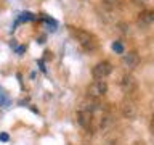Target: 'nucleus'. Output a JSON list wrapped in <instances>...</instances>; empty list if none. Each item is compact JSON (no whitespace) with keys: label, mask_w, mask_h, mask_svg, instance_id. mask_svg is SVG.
<instances>
[{"label":"nucleus","mask_w":154,"mask_h":145,"mask_svg":"<svg viewBox=\"0 0 154 145\" xmlns=\"http://www.w3.org/2000/svg\"><path fill=\"white\" fill-rule=\"evenodd\" d=\"M72 34H74L75 40L80 44V47L84 48L87 52H93L96 47H98V44H96V39L91 36L90 32L84 31V29H72Z\"/></svg>","instance_id":"1"},{"label":"nucleus","mask_w":154,"mask_h":145,"mask_svg":"<svg viewBox=\"0 0 154 145\" xmlns=\"http://www.w3.org/2000/svg\"><path fill=\"white\" fill-rule=\"evenodd\" d=\"M111 72H112V65H111L109 61L96 63V65L93 66V69H91V74H93V77L96 81H104Z\"/></svg>","instance_id":"2"},{"label":"nucleus","mask_w":154,"mask_h":145,"mask_svg":"<svg viewBox=\"0 0 154 145\" xmlns=\"http://www.w3.org/2000/svg\"><path fill=\"white\" fill-rule=\"evenodd\" d=\"M106 92H108V84H106V81H95L91 82L88 85V89H87V94H88L90 98H100V97H103Z\"/></svg>","instance_id":"3"},{"label":"nucleus","mask_w":154,"mask_h":145,"mask_svg":"<svg viewBox=\"0 0 154 145\" xmlns=\"http://www.w3.org/2000/svg\"><path fill=\"white\" fill-rule=\"evenodd\" d=\"M120 111H122L124 118L133 119L135 116H137V113H138V106H137V103H135L133 100L127 98V100L122 102V105H120Z\"/></svg>","instance_id":"4"},{"label":"nucleus","mask_w":154,"mask_h":145,"mask_svg":"<svg viewBox=\"0 0 154 145\" xmlns=\"http://www.w3.org/2000/svg\"><path fill=\"white\" fill-rule=\"evenodd\" d=\"M137 24L140 27H148L154 24V10H144L138 14V19H137Z\"/></svg>","instance_id":"5"},{"label":"nucleus","mask_w":154,"mask_h":145,"mask_svg":"<svg viewBox=\"0 0 154 145\" xmlns=\"http://www.w3.org/2000/svg\"><path fill=\"white\" fill-rule=\"evenodd\" d=\"M120 89L124 90V94H132V92L137 89V81L132 74H124L122 81H120Z\"/></svg>","instance_id":"6"},{"label":"nucleus","mask_w":154,"mask_h":145,"mask_svg":"<svg viewBox=\"0 0 154 145\" xmlns=\"http://www.w3.org/2000/svg\"><path fill=\"white\" fill-rule=\"evenodd\" d=\"M77 121H79V124H80L84 129L91 130V121H93V113H90V111H84V110H79V113H77Z\"/></svg>","instance_id":"7"},{"label":"nucleus","mask_w":154,"mask_h":145,"mask_svg":"<svg viewBox=\"0 0 154 145\" xmlns=\"http://www.w3.org/2000/svg\"><path fill=\"white\" fill-rule=\"evenodd\" d=\"M122 63H124L125 68H128V69H133V68H137L138 63H140L138 53H137V52H128V53H125V55L122 56Z\"/></svg>","instance_id":"8"},{"label":"nucleus","mask_w":154,"mask_h":145,"mask_svg":"<svg viewBox=\"0 0 154 145\" xmlns=\"http://www.w3.org/2000/svg\"><path fill=\"white\" fill-rule=\"evenodd\" d=\"M101 2L108 8H116V7H122L125 0H101Z\"/></svg>","instance_id":"9"},{"label":"nucleus","mask_w":154,"mask_h":145,"mask_svg":"<svg viewBox=\"0 0 154 145\" xmlns=\"http://www.w3.org/2000/svg\"><path fill=\"white\" fill-rule=\"evenodd\" d=\"M111 124H112V118H111V114H103V116H101V121H100V127L101 129H106Z\"/></svg>","instance_id":"10"},{"label":"nucleus","mask_w":154,"mask_h":145,"mask_svg":"<svg viewBox=\"0 0 154 145\" xmlns=\"http://www.w3.org/2000/svg\"><path fill=\"white\" fill-rule=\"evenodd\" d=\"M132 3H135L137 7H148L152 3V0H132Z\"/></svg>","instance_id":"11"},{"label":"nucleus","mask_w":154,"mask_h":145,"mask_svg":"<svg viewBox=\"0 0 154 145\" xmlns=\"http://www.w3.org/2000/svg\"><path fill=\"white\" fill-rule=\"evenodd\" d=\"M112 50H114V52H117V53H122V52H124L122 44H120V42H114V44H112Z\"/></svg>","instance_id":"12"},{"label":"nucleus","mask_w":154,"mask_h":145,"mask_svg":"<svg viewBox=\"0 0 154 145\" xmlns=\"http://www.w3.org/2000/svg\"><path fill=\"white\" fill-rule=\"evenodd\" d=\"M149 129H151V132L154 134V116L151 118V123H149Z\"/></svg>","instance_id":"13"},{"label":"nucleus","mask_w":154,"mask_h":145,"mask_svg":"<svg viewBox=\"0 0 154 145\" xmlns=\"http://www.w3.org/2000/svg\"><path fill=\"white\" fill-rule=\"evenodd\" d=\"M0 140H3V142H7V140H8V135H7V134H0Z\"/></svg>","instance_id":"14"},{"label":"nucleus","mask_w":154,"mask_h":145,"mask_svg":"<svg viewBox=\"0 0 154 145\" xmlns=\"http://www.w3.org/2000/svg\"><path fill=\"white\" fill-rule=\"evenodd\" d=\"M135 145H143V143H135Z\"/></svg>","instance_id":"15"}]
</instances>
